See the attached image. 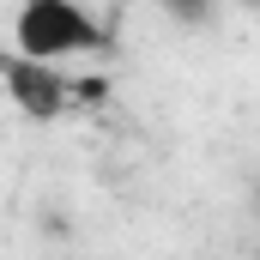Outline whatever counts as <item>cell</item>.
<instances>
[{
  "label": "cell",
  "instance_id": "cell-1",
  "mask_svg": "<svg viewBox=\"0 0 260 260\" xmlns=\"http://www.w3.org/2000/svg\"><path fill=\"white\" fill-rule=\"evenodd\" d=\"M109 30L79 6V0H24L12 18V55L30 61H79V55H103Z\"/></svg>",
  "mask_w": 260,
  "mask_h": 260
},
{
  "label": "cell",
  "instance_id": "cell-4",
  "mask_svg": "<svg viewBox=\"0 0 260 260\" xmlns=\"http://www.w3.org/2000/svg\"><path fill=\"white\" fill-rule=\"evenodd\" d=\"M242 6H260V0H242Z\"/></svg>",
  "mask_w": 260,
  "mask_h": 260
},
{
  "label": "cell",
  "instance_id": "cell-3",
  "mask_svg": "<svg viewBox=\"0 0 260 260\" xmlns=\"http://www.w3.org/2000/svg\"><path fill=\"white\" fill-rule=\"evenodd\" d=\"M164 6H170L176 18H188V24H206V18H212V0H164Z\"/></svg>",
  "mask_w": 260,
  "mask_h": 260
},
{
  "label": "cell",
  "instance_id": "cell-2",
  "mask_svg": "<svg viewBox=\"0 0 260 260\" xmlns=\"http://www.w3.org/2000/svg\"><path fill=\"white\" fill-rule=\"evenodd\" d=\"M6 91H12V103H18L24 115H37V121H49V115H61V109H67V79H61V67L30 61V55H12V61H6Z\"/></svg>",
  "mask_w": 260,
  "mask_h": 260
}]
</instances>
